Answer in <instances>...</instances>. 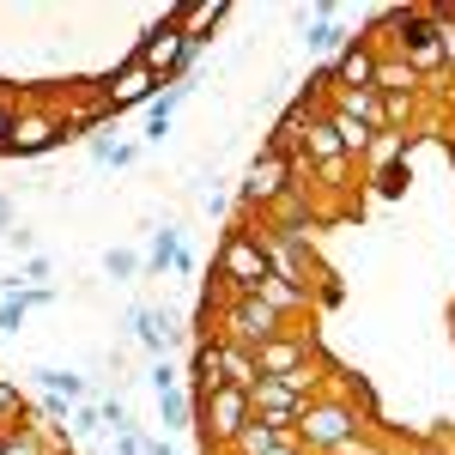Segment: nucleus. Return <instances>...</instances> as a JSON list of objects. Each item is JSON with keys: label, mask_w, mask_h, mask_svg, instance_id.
Segmentation results:
<instances>
[{"label": "nucleus", "mask_w": 455, "mask_h": 455, "mask_svg": "<svg viewBox=\"0 0 455 455\" xmlns=\"http://www.w3.org/2000/svg\"><path fill=\"white\" fill-rule=\"evenodd\" d=\"M212 334H219V340H231V347L261 352L267 340L291 334V315L274 310L261 291H249V298H219V328H212Z\"/></svg>", "instance_id": "f257e3e1"}, {"label": "nucleus", "mask_w": 455, "mask_h": 455, "mask_svg": "<svg viewBox=\"0 0 455 455\" xmlns=\"http://www.w3.org/2000/svg\"><path fill=\"white\" fill-rule=\"evenodd\" d=\"M212 280H225V298H249L274 280L267 267V249L255 237V225H231L225 243H219V261H212Z\"/></svg>", "instance_id": "f03ea898"}, {"label": "nucleus", "mask_w": 455, "mask_h": 455, "mask_svg": "<svg viewBox=\"0 0 455 455\" xmlns=\"http://www.w3.org/2000/svg\"><path fill=\"white\" fill-rule=\"evenodd\" d=\"M364 431V419H358V407H352L347 395H315L310 407L298 413V450L304 455H334L347 437H358Z\"/></svg>", "instance_id": "7ed1b4c3"}, {"label": "nucleus", "mask_w": 455, "mask_h": 455, "mask_svg": "<svg viewBox=\"0 0 455 455\" xmlns=\"http://www.w3.org/2000/svg\"><path fill=\"white\" fill-rule=\"evenodd\" d=\"M249 425H255L249 388H219V395H201V401H195V437H201L207 455H225Z\"/></svg>", "instance_id": "20e7f679"}, {"label": "nucleus", "mask_w": 455, "mask_h": 455, "mask_svg": "<svg viewBox=\"0 0 455 455\" xmlns=\"http://www.w3.org/2000/svg\"><path fill=\"white\" fill-rule=\"evenodd\" d=\"M291 182H298V164H291L285 152H267V146H261V158H255L243 171V182H237V201H243L249 219H267V212L291 195Z\"/></svg>", "instance_id": "39448f33"}, {"label": "nucleus", "mask_w": 455, "mask_h": 455, "mask_svg": "<svg viewBox=\"0 0 455 455\" xmlns=\"http://www.w3.org/2000/svg\"><path fill=\"white\" fill-rule=\"evenodd\" d=\"M195 55H201V49H195V43L164 19V25H152V31H146V43H140V55H134V61H140L152 79H171V85H176V79H188Z\"/></svg>", "instance_id": "423d86ee"}, {"label": "nucleus", "mask_w": 455, "mask_h": 455, "mask_svg": "<svg viewBox=\"0 0 455 455\" xmlns=\"http://www.w3.org/2000/svg\"><path fill=\"white\" fill-rule=\"evenodd\" d=\"M61 140H79L68 116H55V109H12L6 152H49V146H61Z\"/></svg>", "instance_id": "0eeeda50"}, {"label": "nucleus", "mask_w": 455, "mask_h": 455, "mask_svg": "<svg viewBox=\"0 0 455 455\" xmlns=\"http://www.w3.org/2000/svg\"><path fill=\"white\" fill-rule=\"evenodd\" d=\"M377 61H383V43L377 36H352L347 49L334 55V92H377Z\"/></svg>", "instance_id": "6e6552de"}, {"label": "nucleus", "mask_w": 455, "mask_h": 455, "mask_svg": "<svg viewBox=\"0 0 455 455\" xmlns=\"http://www.w3.org/2000/svg\"><path fill=\"white\" fill-rule=\"evenodd\" d=\"M304 364H322V358H315V340L304 328H291V334H280V340H267V347L255 352V371H261V377H291V371H304Z\"/></svg>", "instance_id": "1a4fd4ad"}, {"label": "nucleus", "mask_w": 455, "mask_h": 455, "mask_svg": "<svg viewBox=\"0 0 455 455\" xmlns=\"http://www.w3.org/2000/svg\"><path fill=\"white\" fill-rule=\"evenodd\" d=\"M249 407H255V419L261 425H280V431H298V413L310 407V401H298L285 383H274V377H261V383L249 388Z\"/></svg>", "instance_id": "9d476101"}, {"label": "nucleus", "mask_w": 455, "mask_h": 455, "mask_svg": "<svg viewBox=\"0 0 455 455\" xmlns=\"http://www.w3.org/2000/svg\"><path fill=\"white\" fill-rule=\"evenodd\" d=\"M152 92H158V79L140 68V61H128V68H116L104 79V104H109V116L116 109H134V104H152Z\"/></svg>", "instance_id": "9b49d317"}, {"label": "nucleus", "mask_w": 455, "mask_h": 455, "mask_svg": "<svg viewBox=\"0 0 455 455\" xmlns=\"http://www.w3.org/2000/svg\"><path fill=\"white\" fill-rule=\"evenodd\" d=\"M128 328L152 358H171V340H176V315L171 310H152V304H134L128 310Z\"/></svg>", "instance_id": "f8f14e48"}, {"label": "nucleus", "mask_w": 455, "mask_h": 455, "mask_svg": "<svg viewBox=\"0 0 455 455\" xmlns=\"http://www.w3.org/2000/svg\"><path fill=\"white\" fill-rule=\"evenodd\" d=\"M225 12H231L225 0H195V6H182V12H171V25H176L182 36H188L195 49H201V43H207V31H219V25H225Z\"/></svg>", "instance_id": "ddd939ff"}, {"label": "nucleus", "mask_w": 455, "mask_h": 455, "mask_svg": "<svg viewBox=\"0 0 455 455\" xmlns=\"http://www.w3.org/2000/svg\"><path fill=\"white\" fill-rule=\"evenodd\" d=\"M364 164L377 171V188H388V195H395V188H401V182H395V171L407 164V134H377V146H371V158H364Z\"/></svg>", "instance_id": "4468645a"}, {"label": "nucleus", "mask_w": 455, "mask_h": 455, "mask_svg": "<svg viewBox=\"0 0 455 455\" xmlns=\"http://www.w3.org/2000/svg\"><path fill=\"white\" fill-rule=\"evenodd\" d=\"M304 31H310L304 43H310L315 55H340V49L352 43V36L340 31V12H334V6H322V12H310V19H304Z\"/></svg>", "instance_id": "2eb2a0df"}, {"label": "nucleus", "mask_w": 455, "mask_h": 455, "mask_svg": "<svg viewBox=\"0 0 455 455\" xmlns=\"http://www.w3.org/2000/svg\"><path fill=\"white\" fill-rule=\"evenodd\" d=\"M377 92H383V98H407V92H425V79L407 68L395 49H383V61H377Z\"/></svg>", "instance_id": "dca6fc26"}, {"label": "nucleus", "mask_w": 455, "mask_h": 455, "mask_svg": "<svg viewBox=\"0 0 455 455\" xmlns=\"http://www.w3.org/2000/svg\"><path fill=\"white\" fill-rule=\"evenodd\" d=\"M261 298H267L274 310H285L291 322H298V315L310 310V291H304V285H291V280H280V274H274V280L261 285Z\"/></svg>", "instance_id": "f3484780"}, {"label": "nucleus", "mask_w": 455, "mask_h": 455, "mask_svg": "<svg viewBox=\"0 0 455 455\" xmlns=\"http://www.w3.org/2000/svg\"><path fill=\"white\" fill-rule=\"evenodd\" d=\"M219 347H225V383H231V388H255V383H261L255 352H249V347H231V340H219Z\"/></svg>", "instance_id": "a211bd4d"}, {"label": "nucleus", "mask_w": 455, "mask_h": 455, "mask_svg": "<svg viewBox=\"0 0 455 455\" xmlns=\"http://www.w3.org/2000/svg\"><path fill=\"white\" fill-rule=\"evenodd\" d=\"M31 377L49 388V395H61V401H85V377H73V371H61V364H36Z\"/></svg>", "instance_id": "6ab92c4d"}, {"label": "nucleus", "mask_w": 455, "mask_h": 455, "mask_svg": "<svg viewBox=\"0 0 455 455\" xmlns=\"http://www.w3.org/2000/svg\"><path fill=\"white\" fill-rule=\"evenodd\" d=\"M158 413H164V431H188V425H195V395H188V388L158 395Z\"/></svg>", "instance_id": "aec40b11"}, {"label": "nucleus", "mask_w": 455, "mask_h": 455, "mask_svg": "<svg viewBox=\"0 0 455 455\" xmlns=\"http://www.w3.org/2000/svg\"><path fill=\"white\" fill-rule=\"evenodd\" d=\"M25 419H31V401L19 395V383H6V377H0V437H6V431H19Z\"/></svg>", "instance_id": "412c9836"}, {"label": "nucleus", "mask_w": 455, "mask_h": 455, "mask_svg": "<svg viewBox=\"0 0 455 455\" xmlns=\"http://www.w3.org/2000/svg\"><path fill=\"white\" fill-rule=\"evenodd\" d=\"M182 255H188V249H182V237H176V231H152V255H146V267H152V274L182 267Z\"/></svg>", "instance_id": "4be33fe9"}, {"label": "nucleus", "mask_w": 455, "mask_h": 455, "mask_svg": "<svg viewBox=\"0 0 455 455\" xmlns=\"http://www.w3.org/2000/svg\"><path fill=\"white\" fill-rule=\"evenodd\" d=\"M431 12V31H437V49H443V68L455 79V6H425Z\"/></svg>", "instance_id": "5701e85b"}, {"label": "nucleus", "mask_w": 455, "mask_h": 455, "mask_svg": "<svg viewBox=\"0 0 455 455\" xmlns=\"http://www.w3.org/2000/svg\"><path fill=\"white\" fill-rule=\"evenodd\" d=\"M140 267H146V261L134 255V249H109V255H104V274H109V280H134Z\"/></svg>", "instance_id": "b1692460"}, {"label": "nucleus", "mask_w": 455, "mask_h": 455, "mask_svg": "<svg viewBox=\"0 0 455 455\" xmlns=\"http://www.w3.org/2000/svg\"><path fill=\"white\" fill-rule=\"evenodd\" d=\"M73 431H79V437H98V431H104V407H98V401H79V407H73Z\"/></svg>", "instance_id": "393cba45"}, {"label": "nucleus", "mask_w": 455, "mask_h": 455, "mask_svg": "<svg viewBox=\"0 0 455 455\" xmlns=\"http://www.w3.org/2000/svg\"><path fill=\"white\" fill-rule=\"evenodd\" d=\"M25 315H31L25 291H19V298H6V304H0V334H19V328H25Z\"/></svg>", "instance_id": "a878e982"}, {"label": "nucleus", "mask_w": 455, "mask_h": 455, "mask_svg": "<svg viewBox=\"0 0 455 455\" xmlns=\"http://www.w3.org/2000/svg\"><path fill=\"white\" fill-rule=\"evenodd\" d=\"M152 388H158V395H171V388H182V371H176L171 358H158V364H152Z\"/></svg>", "instance_id": "bb28decb"}, {"label": "nucleus", "mask_w": 455, "mask_h": 455, "mask_svg": "<svg viewBox=\"0 0 455 455\" xmlns=\"http://www.w3.org/2000/svg\"><path fill=\"white\" fill-rule=\"evenodd\" d=\"M334 455H383V450H371V443H364V431H358V437H347Z\"/></svg>", "instance_id": "cd10ccee"}, {"label": "nucleus", "mask_w": 455, "mask_h": 455, "mask_svg": "<svg viewBox=\"0 0 455 455\" xmlns=\"http://www.w3.org/2000/svg\"><path fill=\"white\" fill-rule=\"evenodd\" d=\"M6 140H12V104H0V152H6Z\"/></svg>", "instance_id": "c85d7f7f"}, {"label": "nucleus", "mask_w": 455, "mask_h": 455, "mask_svg": "<svg viewBox=\"0 0 455 455\" xmlns=\"http://www.w3.org/2000/svg\"><path fill=\"white\" fill-rule=\"evenodd\" d=\"M146 455H176V450L164 443V437H146Z\"/></svg>", "instance_id": "c756f323"}, {"label": "nucleus", "mask_w": 455, "mask_h": 455, "mask_svg": "<svg viewBox=\"0 0 455 455\" xmlns=\"http://www.w3.org/2000/svg\"><path fill=\"white\" fill-rule=\"evenodd\" d=\"M0 231L12 237V201H0Z\"/></svg>", "instance_id": "7c9ffc66"}]
</instances>
